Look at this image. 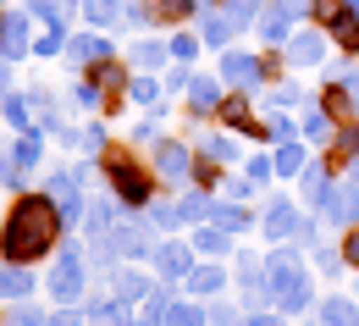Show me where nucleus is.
Wrapping results in <instances>:
<instances>
[{
  "label": "nucleus",
  "instance_id": "f257e3e1",
  "mask_svg": "<svg viewBox=\"0 0 359 326\" xmlns=\"http://www.w3.org/2000/svg\"><path fill=\"white\" fill-rule=\"evenodd\" d=\"M67 233L61 205L45 188H17V199L6 205V227H0V260L6 266H39L45 254H55V243Z\"/></svg>",
  "mask_w": 359,
  "mask_h": 326
},
{
  "label": "nucleus",
  "instance_id": "f03ea898",
  "mask_svg": "<svg viewBox=\"0 0 359 326\" xmlns=\"http://www.w3.org/2000/svg\"><path fill=\"white\" fill-rule=\"evenodd\" d=\"M94 166H100V177H105V188L122 199V210H149V199H155V172L138 161L133 149H122V144H105L100 155H94Z\"/></svg>",
  "mask_w": 359,
  "mask_h": 326
},
{
  "label": "nucleus",
  "instance_id": "7ed1b4c3",
  "mask_svg": "<svg viewBox=\"0 0 359 326\" xmlns=\"http://www.w3.org/2000/svg\"><path fill=\"white\" fill-rule=\"evenodd\" d=\"M266 282H271V304H276L282 315H304L315 304V282H310V271L299 266V254H293L287 243H276L266 254Z\"/></svg>",
  "mask_w": 359,
  "mask_h": 326
},
{
  "label": "nucleus",
  "instance_id": "20e7f679",
  "mask_svg": "<svg viewBox=\"0 0 359 326\" xmlns=\"http://www.w3.org/2000/svg\"><path fill=\"white\" fill-rule=\"evenodd\" d=\"M310 22L332 34V50L359 55V11L348 6V0H315V6H310Z\"/></svg>",
  "mask_w": 359,
  "mask_h": 326
},
{
  "label": "nucleus",
  "instance_id": "39448f33",
  "mask_svg": "<svg viewBox=\"0 0 359 326\" xmlns=\"http://www.w3.org/2000/svg\"><path fill=\"white\" fill-rule=\"evenodd\" d=\"M83 282H89V254H83L78 243H67V249H61V260L50 266V299L78 304V299H83Z\"/></svg>",
  "mask_w": 359,
  "mask_h": 326
},
{
  "label": "nucleus",
  "instance_id": "423d86ee",
  "mask_svg": "<svg viewBox=\"0 0 359 326\" xmlns=\"http://www.w3.org/2000/svg\"><path fill=\"white\" fill-rule=\"evenodd\" d=\"M100 238L111 243V254H116V260H133V266L155 254V227H149V222H138V210L128 216V222H116L111 233H100Z\"/></svg>",
  "mask_w": 359,
  "mask_h": 326
},
{
  "label": "nucleus",
  "instance_id": "0eeeda50",
  "mask_svg": "<svg viewBox=\"0 0 359 326\" xmlns=\"http://www.w3.org/2000/svg\"><path fill=\"white\" fill-rule=\"evenodd\" d=\"M260 233H266L271 243H293V238L310 233V222H304V210H299L287 193H276V199L266 205V216H260Z\"/></svg>",
  "mask_w": 359,
  "mask_h": 326
},
{
  "label": "nucleus",
  "instance_id": "6e6552de",
  "mask_svg": "<svg viewBox=\"0 0 359 326\" xmlns=\"http://www.w3.org/2000/svg\"><path fill=\"white\" fill-rule=\"evenodd\" d=\"M149 266H155V277H161V282H182L199 260H194V243H182V238H161L155 254H149Z\"/></svg>",
  "mask_w": 359,
  "mask_h": 326
},
{
  "label": "nucleus",
  "instance_id": "1a4fd4ad",
  "mask_svg": "<svg viewBox=\"0 0 359 326\" xmlns=\"http://www.w3.org/2000/svg\"><path fill=\"white\" fill-rule=\"evenodd\" d=\"M45 193L55 199V205H61V216H67V227H72V222H78V216L89 210V199H83V177H78V166H72V172H50V177H45Z\"/></svg>",
  "mask_w": 359,
  "mask_h": 326
},
{
  "label": "nucleus",
  "instance_id": "9d476101",
  "mask_svg": "<svg viewBox=\"0 0 359 326\" xmlns=\"http://www.w3.org/2000/svg\"><path fill=\"white\" fill-rule=\"evenodd\" d=\"M138 11L149 28H182V22H199L205 0H138Z\"/></svg>",
  "mask_w": 359,
  "mask_h": 326
},
{
  "label": "nucleus",
  "instance_id": "9b49d317",
  "mask_svg": "<svg viewBox=\"0 0 359 326\" xmlns=\"http://www.w3.org/2000/svg\"><path fill=\"white\" fill-rule=\"evenodd\" d=\"M194 172V149L182 139H155V177L161 183H188Z\"/></svg>",
  "mask_w": 359,
  "mask_h": 326
},
{
  "label": "nucleus",
  "instance_id": "f8f14e48",
  "mask_svg": "<svg viewBox=\"0 0 359 326\" xmlns=\"http://www.w3.org/2000/svg\"><path fill=\"white\" fill-rule=\"evenodd\" d=\"M354 161H359V116H354V122H343V128L326 139V149H320V166H326L332 177H337V172H348Z\"/></svg>",
  "mask_w": 359,
  "mask_h": 326
},
{
  "label": "nucleus",
  "instance_id": "ddd939ff",
  "mask_svg": "<svg viewBox=\"0 0 359 326\" xmlns=\"http://www.w3.org/2000/svg\"><path fill=\"white\" fill-rule=\"evenodd\" d=\"M34 11L22 6V11H6V22H0V61H22L28 50H34Z\"/></svg>",
  "mask_w": 359,
  "mask_h": 326
},
{
  "label": "nucleus",
  "instance_id": "4468645a",
  "mask_svg": "<svg viewBox=\"0 0 359 326\" xmlns=\"http://www.w3.org/2000/svg\"><path fill=\"white\" fill-rule=\"evenodd\" d=\"M326 45H332V34L310 22V28H299V34L282 45V55H287V67H320V61H326Z\"/></svg>",
  "mask_w": 359,
  "mask_h": 326
},
{
  "label": "nucleus",
  "instance_id": "2eb2a0df",
  "mask_svg": "<svg viewBox=\"0 0 359 326\" xmlns=\"http://www.w3.org/2000/svg\"><path fill=\"white\" fill-rule=\"evenodd\" d=\"M222 78L232 89H260L266 83V61L249 50H222Z\"/></svg>",
  "mask_w": 359,
  "mask_h": 326
},
{
  "label": "nucleus",
  "instance_id": "dca6fc26",
  "mask_svg": "<svg viewBox=\"0 0 359 326\" xmlns=\"http://www.w3.org/2000/svg\"><path fill=\"white\" fill-rule=\"evenodd\" d=\"M78 78H89V83H100L105 94H128V78H133V61H116V55H105V61H94V67H83Z\"/></svg>",
  "mask_w": 359,
  "mask_h": 326
},
{
  "label": "nucleus",
  "instance_id": "f3484780",
  "mask_svg": "<svg viewBox=\"0 0 359 326\" xmlns=\"http://www.w3.org/2000/svg\"><path fill=\"white\" fill-rule=\"evenodd\" d=\"M216 128H226V133H249V128H255V111H249V89L222 94V105H216Z\"/></svg>",
  "mask_w": 359,
  "mask_h": 326
},
{
  "label": "nucleus",
  "instance_id": "a211bd4d",
  "mask_svg": "<svg viewBox=\"0 0 359 326\" xmlns=\"http://www.w3.org/2000/svg\"><path fill=\"white\" fill-rule=\"evenodd\" d=\"M105 55H111V34H105V28L67 39V61H78V67H94V61H105Z\"/></svg>",
  "mask_w": 359,
  "mask_h": 326
},
{
  "label": "nucleus",
  "instance_id": "6ab92c4d",
  "mask_svg": "<svg viewBox=\"0 0 359 326\" xmlns=\"http://www.w3.org/2000/svg\"><path fill=\"white\" fill-rule=\"evenodd\" d=\"M222 83L216 78H199L194 72V83H188V122H199V116H216V105H222Z\"/></svg>",
  "mask_w": 359,
  "mask_h": 326
},
{
  "label": "nucleus",
  "instance_id": "aec40b11",
  "mask_svg": "<svg viewBox=\"0 0 359 326\" xmlns=\"http://www.w3.org/2000/svg\"><path fill=\"white\" fill-rule=\"evenodd\" d=\"M232 34H238V22L226 17L222 6H205V11H199V39H205V45L226 50V45H232Z\"/></svg>",
  "mask_w": 359,
  "mask_h": 326
},
{
  "label": "nucleus",
  "instance_id": "412c9836",
  "mask_svg": "<svg viewBox=\"0 0 359 326\" xmlns=\"http://www.w3.org/2000/svg\"><path fill=\"white\" fill-rule=\"evenodd\" d=\"M182 287H188L194 299H216V293L226 287V271L216 266V260H199V266H194V271L182 277Z\"/></svg>",
  "mask_w": 359,
  "mask_h": 326
},
{
  "label": "nucleus",
  "instance_id": "4be33fe9",
  "mask_svg": "<svg viewBox=\"0 0 359 326\" xmlns=\"http://www.w3.org/2000/svg\"><path fill=\"white\" fill-rule=\"evenodd\" d=\"M6 155H11V166H22V172H34V166L45 161V128H28V133H17Z\"/></svg>",
  "mask_w": 359,
  "mask_h": 326
},
{
  "label": "nucleus",
  "instance_id": "5701e85b",
  "mask_svg": "<svg viewBox=\"0 0 359 326\" xmlns=\"http://www.w3.org/2000/svg\"><path fill=\"white\" fill-rule=\"evenodd\" d=\"M128 61H133V72H161L166 61H172V39L161 45V39H138L133 50H128Z\"/></svg>",
  "mask_w": 359,
  "mask_h": 326
},
{
  "label": "nucleus",
  "instance_id": "b1692460",
  "mask_svg": "<svg viewBox=\"0 0 359 326\" xmlns=\"http://www.w3.org/2000/svg\"><path fill=\"white\" fill-rule=\"evenodd\" d=\"M111 293H116L122 304H144V299H149V277L133 271V260H128V271H111Z\"/></svg>",
  "mask_w": 359,
  "mask_h": 326
},
{
  "label": "nucleus",
  "instance_id": "393cba45",
  "mask_svg": "<svg viewBox=\"0 0 359 326\" xmlns=\"http://www.w3.org/2000/svg\"><path fill=\"white\" fill-rule=\"evenodd\" d=\"M28 293H34V266H6V260H0V299L17 304V299H28Z\"/></svg>",
  "mask_w": 359,
  "mask_h": 326
},
{
  "label": "nucleus",
  "instance_id": "a878e982",
  "mask_svg": "<svg viewBox=\"0 0 359 326\" xmlns=\"http://www.w3.org/2000/svg\"><path fill=\"white\" fill-rule=\"evenodd\" d=\"M271 161H276V177H299L310 166V149H304V139H282Z\"/></svg>",
  "mask_w": 359,
  "mask_h": 326
},
{
  "label": "nucleus",
  "instance_id": "bb28decb",
  "mask_svg": "<svg viewBox=\"0 0 359 326\" xmlns=\"http://www.w3.org/2000/svg\"><path fill=\"white\" fill-rule=\"evenodd\" d=\"M222 166H226V161L205 155V149H194V172H188V177H194V188H205V193H210V188H222V183H226Z\"/></svg>",
  "mask_w": 359,
  "mask_h": 326
},
{
  "label": "nucleus",
  "instance_id": "cd10ccee",
  "mask_svg": "<svg viewBox=\"0 0 359 326\" xmlns=\"http://www.w3.org/2000/svg\"><path fill=\"white\" fill-rule=\"evenodd\" d=\"M116 205H122L116 193H100V199H89V210H83V216H89V238H100V233H111V227H116Z\"/></svg>",
  "mask_w": 359,
  "mask_h": 326
},
{
  "label": "nucleus",
  "instance_id": "c85d7f7f",
  "mask_svg": "<svg viewBox=\"0 0 359 326\" xmlns=\"http://www.w3.org/2000/svg\"><path fill=\"white\" fill-rule=\"evenodd\" d=\"M210 222H216L222 233H249V227H260V216H255V210H243V205H216V210H210Z\"/></svg>",
  "mask_w": 359,
  "mask_h": 326
},
{
  "label": "nucleus",
  "instance_id": "c756f323",
  "mask_svg": "<svg viewBox=\"0 0 359 326\" xmlns=\"http://www.w3.org/2000/svg\"><path fill=\"white\" fill-rule=\"evenodd\" d=\"M320 326H359V304L354 299H320Z\"/></svg>",
  "mask_w": 359,
  "mask_h": 326
},
{
  "label": "nucleus",
  "instance_id": "7c9ffc66",
  "mask_svg": "<svg viewBox=\"0 0 359 326\" xmlns=\"http://www.w3.org/2000/svg\"><path fill=\"white\" fill-rule=\"evenodd\" d=\"M226 249H232V233H222L216 222H210V227H205V222L194 227V254H226Z\"/></svg>",
  "mask_w": 359,
  "mask_h": 326
},
{
  "label": "nucleus",
  "instance_id": "2f4dec72",
  "mask_svg": "<svg viewBox=\"0 0 359 326\" xmlns=\"http://www.w3.org/2000/svg\"><path fill=\"white\" fill-rule=\"evenodd\" d=\"M166 326H210V310H205V304H194V299H172Z\"/></svg>",
  "mask_w": 359,
  "mask_h": 326
},
{
  "label": "nucleus",
  "instance_id": "473e14b6",
  "mask_svg": "<svg viewBox=\"0 0 359 326\" xmlns=\"http://www.w3.org/2000/svg\"><path fill=\"white\" fill-rule=\"evenodd\" d=\"M166 310H172V293L166 287H149V299L138 304V326H166Z\"/></svg>",
  "mask_w": 359,
  "mask_h": 326
},
{
  "label": "nucleus",
  "instance_id": "72a5a7b5",
  "mask_svg": "<svg viewBox=\"0 0 359 326\" xmlns=\"http://www.w3.org/2000/svg\"><path fill=\"white\" fill-rule=\"evenodd\" d=\"M222 11L232 17V22H238V34H243V28H255V22H260L266 0H222Z\"/></svg>",
  "mask_w": 359,
  "mask_h": 326
},
{
  "label": "nucleus",
  "instance_id": "f704fd0d",
  "mask_svg": "<svg viewBox=\"0 0 359 326\" xmlns=\"http://www.w3.org/2000/svg\"><path fill=\"white\" fill-rule=\"evenodd\" d=\"M161 89H166V83H161L155 72H133V78H128V100H138V105H155Z\"/></svg>",
  "mask_w": 359,
  "mask_h": 326
},
{
  "label": "nucleus",
  "instance_id": "c9c22d12",
  "mask_svg": "<svg viewBox=\"0 0 359 326\" xmlns=\"http://www.w3.org/2000/svg\"><path fill=\"white\" fill-rule=\"evenodd\" d=\"M155 233H177V227H188V216H182V205H149V216H144Z\"/></svg>",
  "mask_w": 359,
  "mask_h": 326
},
{
  "label": "nucleus",
  "instance_id": "e433bc0d",
  "mask_svg": "<svg viewBox=\"0 0 359 326\" xmlns=\"http://www.w3.org/2000/svg\"><path fill=\"white\" fill-rule=\"evenodd\" d=\"M83 17H89V28H116L122 22V6L116 0H83Z\"/></svg>",
  "mask_w": 359,
  "mask_h": 326
},
{
  "label": "nucleus",
  "instance_id": "4c0bfd02",
  "mask_svg": "<svg viewBox=\"0 0 359 326\" xmlns=\"http://www.w3.org/2000/svg\"><path fill=\"white\" fill-rule=\"evenodd\" d=\"M177 205H182V216H188V227H199V222H210V210H216L205 188H194V193H182Z\"/></svg>",
  "mask_w": 359,
  "mask_h": 326
},
{
  "label": "nucleus",
  "instance_id": "58836bf2",
  "mask_svg": "<svg viewBox=\"0 0 359 326\" xmlns=\"http://www.w3.org/2000/svg\"><path fill=\"white\" fill-rule=\"evenodd\" d=\"M299 133H304V139H332V133H337V128H332V116L320 111V100H315L310 111H304V122H299Z\"/></svg>",
  "mask_w": 359,
  "mask_h": 326
},
{
  "label": "nucleus",
  "instance_id": "ea45409f",
  "mask_svg": "<svg viewBox=\"0 0 359 326\" xmlns=\"http://www.w3.org/2000/svg\"><path fill=\"white\" fill-rule=\"evenodd\" d=\"M315 271H320L326 282H337L343 271H348V260H343V249H337V243H332V249H315Z\"/></svg>",
  "mask_w": 359,
  "mask_h": 326
},
{
  "label": "nucleus",
  "instance_id": "a19ab883",
  "mask_svg": "<svg viewBox=\"0 0 359 326\" xmlns=\"http://www.w3.org/2000/svg\"><path fill=\"white\" fill-rule=\"evenodd\" d=\"M6 326H45V310L28 304V299H17V304L6 310Z\"/></svg>",
  "mask_w": 359,
  "mask_h": 326
},
{
  "label": "nucleus",
  "instance_id": "79ce46f5",
  "mask_svg": "<svg viewBox=\"0 0 359 326\" xmlns=\"http://www.w3.org/2000/svg\"><path fill=\"white\" fill-rule=\"evenodd\" d=\"M67 39H72L67 28H45V34L34 39V55H67Z\"/></svg>",
  "mask_w": 359,
  "mask_h": 326
},
{
  "label": "nucleus",
  "instance_id": "37998d69",
  "mask_svg": "<svg viewBox=\"0 0 359 326\" xmlns=\"http://www.w3.org/2000/svg\"><path fill=\"white\" fill-rule=\"evenodd\" d=\"M232 139H238V133H232ZM226 139V128L222 133H216V139H199V149H205V155H216V161H226V166H232V161H238V144Z\"/></svg>",
  "mask_w": 359,
  "mask_h": 326
},
{
  "label": "nucleus",
  "instance_id": "c03bdc74",
  "mask_svg": "<svg viewBox=\"0 0 359 326\" xmlns=\"http://www.w3.org/2000/svg\"><path fill=\"white\" fill-rule=\"evenodd\" d=\"M243 177H249L255 188L271 183V177H276V161H271V155H249V161H243Z\"/></svg>",
  "mask_w": 359,
  "mask_h": 326
},
{
  "label": "nucleus",
  "instance_id": "a18cd8bd",
  "mask_svg": "<svg viewBox=\"0 0 359 326\" xmlns=\"http://www.w3.org/2000/svg\"><path fill=\"white\" fill-rule=\"evenodd\" d=\"M45 326H89V310H78V304H61V310H50Z\"/></svg>",
  "mask_w": 359,
  "mask_h": 326
},
{
  "label": "nucleus",
  "instance_id": "49530a36",
  "mask_svg": "<svg viewBox=\"0 0 359 326\" xmlns=\"http://www.w3.org/2000/svg\"><path fill=\"white\" fill-rule=\"evenodd\" d=\"M337 249H343V260H348V271H359V222H354V227H343V238H337Z\"/></svg>",
  "mask_w": 359,
  "mask_h": 326
},
{
  "label": "nucleus",
  "instance_id": "de8ad7c7",
  "mask_svg": "<svg viewBox=\"0 0 359 326\" xmlns=\"http://www.w3.org/2000/svg\"><path fill=\"white\" fill-rule=\"evenodd\" d=\"M199 45H205V39H194V34H177V39H172V61H182V67H188V61L199 55Z\"/></svg>",
  "mask_w": 359,
  "mask_h": 326
},
{
  "label": "nucleus",
  "instance_id": "09e8293b",
  "mask_svg": "<svg viewBox=\"0 0 359 326\" xmlns=\"http://www.w3.org/2000/svg\"><path fill=\"white\" fill-rule=\"evenodd\" d=\"M299 100H304V94L293 89V83H276V89H271V111H293Z\"/></svg>",
  "mask_w": 359,
  "mask_h": 326
},
{
  "label": "nucleus",
  "instance_id": "8fccbe9b",
  "mask_svg": "<svg viewBox=\"0 0 359 326\" xmlns=\"http://www.w3.org/2000/svg\"><path fill=\"white\" fill-rule=\"evenodd\" d=\"M210 326H238V315H232V304H222V299H210Z\"/></svg>",
  "mask_w": 359,
  "mask_h": 326
},
{
  "label": "nucleus",
  "instance_id": "3c124183",
  "mask_svg": "<svg viewBox=\"0 0 359 326\" xmlns=\"http://www.w3.org/2000/svg\"><path fill=\"white\" fill-rule=\"evenodd\" d=\"M188 83H194V72H188V67L177 61V67L166 72V89H182V94H188Z\"/></svg>",
  "mask_w": 359,
  "mask_h": 326
},
{
  "label": "nucleus",
  "instance_id": "603ef678",
  "mask_svg": "<svg viewBox=\"0 0 359 326\" xmlns=\"http://www.w3.org/2000/svg\"><path fill=\"white\" fill-rule=\"evenodd\" d=\"M243 326H282V315H266V310H255V315H249Z\"/></svg>",
  "mask_w": 359,
  "mask_h": 326
},
{
  "label": "nucleus",
  "instance_id": "864d4df0",
  "mask_svg": "<svg viewBox=\"0 0 359 326\" xmlns=\"http://www.w3.org/2000/svg\"><path fill=\"white\" fill-rule=\"evenodd\" d=\"M11 89V61H0V94Z\"/></svg>",
  "mask_w": 359,
  "mask_h": 326
},
{
  "label": "nucleus",
  "instance_id": "5fc2aeb1",
  "mask_svg": "<svg viewBox=\"0 0 359 326\" xmlns=\"http://www.w3.org/2000/svg\"><path fill=\"white\" fill-rule=\"evenodd\" d=\"M0 227H6V210H0Z\"/></svg>",
  "mask_w": 359,
  "mask_h": 326
},
{
  "label": "nucleus",
  "instance_id": "6e6d98bb",
  "mask_svg": "<svg viewBox=\"0 0 359 326\" xmlns=\"http://www.w3.org/2000/svg\"><path fill=\"white\" fill-rule=\"evenodd\" d=\"M89 326H105V321H89Z\"/></svg>",
  "mask_w": 359,
  "mask_h": 326
},
{
  "label": "nucleus",
  "instance_id": "4d7b16f0",
  "mask_svg": "<svg viewBox=\"0 0 359 326\" xmlns=\"http://www.w3.org/2000/svg\"><path fill=\"white\" fill-rule=\"evenodd\" d=\"M0 22H6V11H0Z\"/></svg>",
  "mask_w": 359,
  "mask_h": 326
},
{
  "label": "nucleus",
  "instance_id": "13d9d810",
  "mask_svg": "<svg viewBox=\"0 0 359 326\" xmlns=\"http://www.w3.org/2000/svg\"><path fill=\"white\" fill-rule=\"evenodd\" d=\"M315 326H320V321H315Z\"/></svg>",
  "mask_w": 359,
  "mask_h": 326
}]
</instances>
